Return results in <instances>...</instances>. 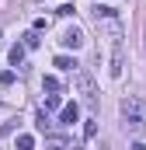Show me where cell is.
Wrapping results in <instances>:
<instances>
[{"mask_svg":"<svg viewBox=\"0 0 146 150\" xmlns=\"http://www.w3.org/2000/svg\"><path fill=\"white\" fill-rule=\"evenodd\" d=\"M42 91L56 94V91H59V80H56V77H42Z\"/></svg>","mask_w":146,"mask_h":150,"instance_id":"ba28073f","label":"cell"},{"mask_svg":"<svg viewBox=\"0 0 146 150\" xmlns=\"http://www.w3.org/2000/svg\"><path fill=\"white\" fill-rule=\"evenodd\" d=\"M14 84V70H0V87H11Z\"/></svg>","mask_w":146,"mask_h":150,"instance_id":"4fadbf2b","label":"cell"},{"mask_svg":"<svg viewBox=\"0 0 146 150\" xmlns=\"http://www.w3.org/2000/svg\"><path fill=\"white\" fill-rule=\"evenodd\" d=\"M108 35H111V67H108V74L118 80L122 77V25L118 21H108Z\"/></svg>","mask_w":146,"mask_h":150,"instance_id":"6da1fadb","label":"cell"},{"mask_svg":"<svg viewBox=\"0 0 146 150\" xmlns=\"http://www.w3.org/2000/svg\"><path fill=\"white\" fill-rule=\"evenodd\" d=\"M49 150H70V143L63 140V136H49V143H45Z\"/></svg>","mask_w":146,"mask_h":150,"instance_id":"52a82bcc","label":"cell"},{"mask_svg":"<svg viewBox=\"0 0 146 150\" xmlns=\"http://www.w3.org/2000/svg\"><path fill=\"white\" fill-rule=\"evenodd\" d=\"M77 119H80V108H77V101H70V105H63V108H59V122H63V126H73Z\"/></svg>","mask_w":146,"mask_h":150,"instance_id":"277c9868","label":"cell"},{"mask_svg":"<svg viewBox=\"0 0 146 150\" xmlns=\"http://www.w3.org/2000/svg\"><path fill=\"white\" fill-rule=\"evenodd\" d=\"M63 45H66V49H80V45H84L80 28H66V32H63Z\"/></svg>","mask_w":146,"mask_h":150,"instance_id":"5b68a950","label":"cell"},{"mask_svg":"<svg viewBox=\"0 0 146 150\" xmlns=\"http://www.w3.org/2000/svg\"><path fill=\"white\" fill-rule=\"evenodd\" d=\"M32 147H35V136L21 133V136H18V150H32Z\"/></svg>","mask_w":146,"mask_h":150,"instance_id":"30bf717a","label":"cell"},{"mask_svg":"<svg viewBox=\"0 0 146 150\" xmlns=\"http://www.w3.org/2000/svg\"><path fill=\"white\" fill-rule=\"evenodd\" d=\"M38 42H42V38H38V32L32 28V32L25 35V49H38Z\"/></svg>","mask_w":146,"mask_h":150,"instance_id":"8fae6325","label":"cell"},{"mask_svg":"<svg viewBox=\"0 0 146 150\" xmlns=\"http://www.w3.org/2000/svg\"><path fill=\"white\" fill-rule=\"evenodd\" d=\"M0 38H4V35H0Z\"/></svg>","mask_w":146,"mask_h":150,"instance_id":"ac0fdd59","label":"cell"},{"mask_svg":"<svg viewBox=\"0 0 146 150\" xmlns=\"http://www.w3.org/2000/svg\"><path fill=\"white\" fill-rule=\"evenodd\" d=\"M59 108V94H45V112H56Z\"/></svg>","mask_w":146,"mask_h":150,"instance_id":"7c38bea8","label":"cell"},{"mask_svg":"<svg viewBox=\"0 0 146 150\" xmlns=\"http://www.w3.org/2000/svg\"><path fill=\"white\" fill-rule=\"evenodd\" d=\"M122 119H146V101L136 94L122 98Z\"/></svg>","mask_w":146,"mask_h":150,"instance_id":"7a4b0ae2","label":"cell"},{"mask_svg":"<svg viewBox=\"0 0 146 150\" xmlns=\"http://www.w3.org/2000/svg\"><path fill=\"white\" fill-rule=\"evenodd\" d=\"M132 150H146V143H136V147H132Z\"/></svg>","mask_w":146,"mask_h":150,"instance_id":"e0dca14e","label":"cell"},{"mask_svg":"<svg viewBox=\"0 0 146 150\" xmlns=\"http://www.w3.org/2000/svg\"><path fill=\"white\" fill-rule=\"evenodd\" d=\"M38 129H42V133H49V126H52V122H49V119H45V112H38V122H35Z\"/></svg>","mask_w":146,"mask_h":150,"instance_id":"9a60e30c","label":"cell"},{"mask_svg":"<svg viewBox=\"0 0 146 150\" xmlns=\"http://www.w3.org/2000/svg\"><path fill=\"white\" fill-rule=\"evenodd\" d=\"M77 87H80V94H84V101H98V87H94V77L87 74V70H77Z\"/></svg>","mask_w":146,"mask_h":150,"instance_id":"3957f363","label":"cell"},{"mask_svg":"<svg viewBox=\"0 0 146 150\" xmlns=\"http://www.w3.org/2000/svg\"><path fill=\"white\" fill-rule=\"evenodd\" d=\"M11 63H14V67L25 63V45H11Z\"/></svg>","mask_w":146,"mask_h":150,"instance_id":"8992f818","label":"cell"},{"mask_svg":"<svg viewBox=\"0 0 146 150\" xmlns=\"http://www.w3.org/2000/svg\"><path fill=\"white\" fill-rule=\"evenodd\" d=\"M84 136H87V140H94V136H98V122H94V119L84 126Z\"/></svg>","mask_w":146,"mask_h":150,"instance_id":"5bb4252c","label":"cell"},{"mask_svg":"<svg viewBox=\"0 0 146 150\" xmlns=\"http://www.w3.org/2000/svg\"><path fill=\"white\" fill-rule=\"evenodd\" d=\"M56 14H59V18H70V14H73V4H63V7H59Z\"/></svg>","mask_w":146,"mask_h":150,"instance_id":"2e32d148","label":"cell"},{"mask_svg":"<svg viewBox=\"0 0 146 150\" xmlns=\"http://www.w3.org/2000/svg\"><path fill=\"white\" fill-rule=\"evenodd\" d=\"M56 67H59V70H77V59H70V56H56Z\"/></svg>","mask_w":146,"mask_h":150,"instance_id":"9c48e42d","label":"cell"}]
</instances>
